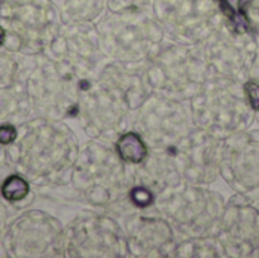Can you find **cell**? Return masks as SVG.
Returning <instances> with one entry per match:
<instances>
[{"label":"cell","instance_id":"cell-1","mask_svg":"<svg viewBox=\"0 0 259 258\" xmlns=\"http://www.w3.org/2000/svg\"><path fill=\"white\" fill-rule=\"evenodd\" d=\"M253 0H217L220 11L238 33L252 32V21L247 14V6Z\"/></svg>","mask_w":259,"mask_h":258},{"label":"cell","instance_id":"cell-2","mask_svg":"<svg viewBox=\"0 0 259 258\" xmlns=\"http://www.w3.org/2000/svg\"><path fill=\"white\" fill-rule=\"evenodd\" d=\"M118 154L123 160L131 161V163H140L146 157V146L137 134H126L120 138L117 144Z\"/></svg>","mask_w":259,"mask_h":258},{"label":"cell","instance_id":"cell-3","mask_svg":"<svg viewBox=\"0 0 259 258\" xmlns=\"http://www.w3.org/2000/svg\"><path fill=\"white\" fill-rule=\"evenodd\" d=\"M246 91H247V97L250 100V105L255 108V109H259V85L255 84V82H249L246 85Z\"/></svg>","mask_w":259,"mask_h":258},{"label":"cell","instance_id":"cell-4","mask_svg":"<svg viewBox=\"0 0 259 258\" xmlns=\"http://www.w3.org/2000/svg\"><path fill=\"white\" fill-rule=\"evenodd\" d=\"M132 198H134L135 204H138V205H141V207L149 205V204L152 202V195H150L147 190H144V189H137V190L134 192Z\"/></svg>","mask_w":259,"mask_h":258}]
</instances>
